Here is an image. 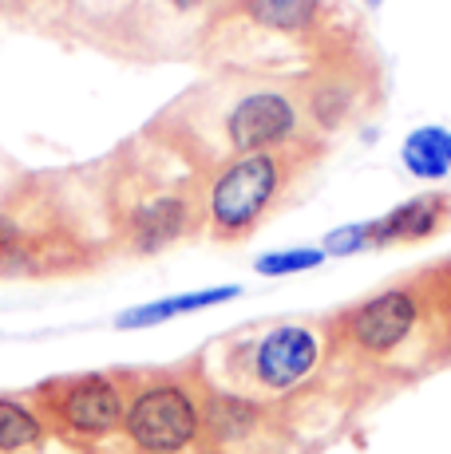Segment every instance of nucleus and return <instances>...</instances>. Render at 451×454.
Returning <instances> with one entry per match:
<instances>
[{
    "instance_id": "6ab92c4d",
    "label": "nucleus",
    "mask_w": 451,
    "mask_h": 454,
    "mask_svg": "<svg viewBox=\"0 0 451 454\" xmlns=\"http://www.w3.org/2000/svg\"><path fill=\"white\" fill-rule=\"evenodd\" d=\"M364 4H368V8H380V4H384V0H364Z\"/></svg>"
},
{
    "instance_id": "9d476101",
    "label": "nucleus",
    "mask_w": 451,
    "mask_h": 454,
    "mask_svg": "<svg viewBox=\"0 0 451 454\" xmlns=\"http://www.w3.org/2000/svg\"><path fill=\"white\" fill-rule=\"evenodd\" d=\"M400 162L412 178L444 182L451 174V130L439 123L412 127L400 143Z\"/></svg>"
},
{
    "instance_id": "9b49d317",
    "label": "nucleus",
    "mask_w": 451,
    "mask_h": 454,
    "mask_svg": "<svg viewBox=\"0 0 451 454\" xmlns=\"http://www.w3.org/2000/svg\"><path fill=\"white\" fill-rule=\"evenodd\" d=\"M48 442V423L24 399L0 395V454H28Z\"/></svg>"
},
{
    "instance_id": "f8f14e48",
    "label": "nucleus",
    "mask_w": 451,
    "mask_h": 454,
    "mask_svg": "<svg viewBox=\"0 0 451 454\" xmlns=\"http://www.w3.org/2000/svg\"><path fill=\"white\" fill-rule=\"evenodd\" d=\"M246 16L273 32H309L320 16V0H246Z\"/></svg>"
},
{
    "instance_id": "423d86ee",
    "label": "nucleus",
    "mask_w": 451,
    "mask_h": 454,
    "mask_svg": "<svg viewBox=\"0 0 451 454\" xmlns=\"http://www.w3.org/2000/svg\"><path fill=\"white\" fill-rule=\"evenodd\" d=\"M415 320H420V301L412 289H384L357 304L349 317V336L352 344L372 356L396 352L407 336H412Z\"/></svg>"
},
{
    "instance_id": "4468645a",
    "label": "nucleus",
    "mask_w": 451,
    "mask_h": 454,
    "mask_svg": "<svg viewBox=\"0 0 451 454\" xmlns=\"http://www.w3.org/2000/svg\"><path fill=\"white\" fill-rule=\"evenodd\" d=\"M325 265V249L320 246H293V249H273L262 253L254 261L257 277H293V273H309V269Z\"/></svg>"
},
{
    "instance_id": "f257e3e1",
    "label": "nucleus",
    "mask_w": 451,
    "mask_h": 454,
    "mask_svg": "<svg viewBox=\"0 0 451 454\" xmlns=\"http://www.w3.org/2000/svg\"><path fill=\"white\" fill-rule=\"evenodd\" d=\"M202 427V399L182 380H151L127 399L123 434L135 454H186Z\"/></svg>"
},
{
    "instance_id": "a211bd4d",
    "label": "nucleus",
    "mask_w": 451,
    "mask_h": 454,
    "mask_svg": "<svg viewBox=\"0 0 451 454\" xmlns=\"http://www.w3.org/2000/svg\"><path fill=\"white\" fill-rule=\"evenodd\" d=\"M170 4L182 8V12H190V8H198V4H202V0H170Z\"/></svg>"
},
{
    "instance_id": "f3484780",
    "label": "nucleus",
    "mask_w": 451,
    "mask_h": 454,
    "mask_svg": "<svg viewBox=\"0 0 451 454\" xmlns=\"http://www.w3.org/2000/svg\"><path fill=\"white\" fill-rule=\"evenodd\" d=\"M16 257H24V230L12 222V217L0 214V269L12 265Z\"/></svg>"
},
{
    "instance_id": "7ed1b4c3",
    "label": "nucleus",
    "mask_w": 451,
    "mask_h": 454,
    "mask_svg": "<svg viewBox=\"0 0 451 454\" xmlns=\"http://www.w3.org/2000/svg\"><path fill=\"white\" fill-rule=\"evenodd\" d=\"M285 182V166L277 154H238L230 166H222L210 186V230L222 241H238L262 222V214L273 206L277 190Z\"/></svg>"
},
{
    "instance_id": "f03ea898",
    "label": "nucleus",
    "mask_w": 451,
    "mask_h": 454,
    "mask_svg": "<svg viewBox=\"0 0 451 454\" xmlns=\"http://www.w3.org/2000/svg\"><path fill=\"white\" fill-rule=\"evenodd\" d=\"M36 403L56 423V431L72 434V439H88V442L123 431V419H127L123 383L107 372H83V375H64V380L40 383Z\"/></svg>"
},
{
    "instance_id": "39448f33",
    "label": "nucleus",
    "mask_w": 451,
    "mask_h": 454,
    "mask_svg": "<svg viewBox=\"0 0 451 454\" xmlns=\"http://www.w3.org/2000/svg\"><path fill=\"white\" fill-rule=\"evenodd\" d=\"M297 130V107L281 91H254L233 103L226 115V138L238 154H265L270 146H281Z\"/></svg>"
},
{
    "instance_id": "0eeeda50",
    "label": "nucleus",
    "mask_w": 451,
    "mask_h": 454,
    "mask_svg": "<svg viewBox=\"0 0 451 454\" xmlns=\"http://www.w3.org/2000/svg\"><path fill=\"white\" fill-rule=\"evenodd\" d=\"M447 214H451V198L447 194H415V198H407V202L392 206L388 214H380V217H372L368 222L372 249L431 238V233L444 230Z\"/></svg>"
},
{
    "instance_id": "2eb2a0df",
    "label": "nucleus",
    "mask_w": 451,
    "mask_h": 454,
    "mask_svg": "<svg viewBox=\"0 0 451 454\" xmlns=\"http://www.w3.org/2000/svg\"><path fill=\"white\" fill-rule=\"evenodd\" d=\"M320 249H325V257H352V253L372 249L368 222H344V225H336V230H328Z\"/></svg>"
},
{
    "instance_id": "1a4fd4ad",
    "label": "nucleus",
    "mask_w": 451,
    "mask_h": 454,
    "mask_svg": "<svg viewBox=\"0 0 451 454\" xmlns=\"http://www.w3.org/2000/svg\"><path fill=\"white\" fill-rule=\"evenodd\" d=\"M241 296V285H214V289H194V293H175V296H162V301H146L135 304V309H123L115 317L119 332H143L154 325H167V320L190 317V312H202V309H218V304H230Z\"/></svg>"
},
{
    "instance_id": "20e7f679",
    "label": "nucleus",
    "mask_w": 451,
    "mask_h": 454,
    "mask_svg": "<svg viewBox=\"0 0 451 454\" xmlns=\"http://www.w3.org/2000/svg\"><path fill=\"white\" fill-rule=\"evenodd\" d=\"M320 360V336L309 325H277L257 336L249 372L265 391H289L309 380Z\"/></svg>"
},
{
    "instance_id": "6e6552de",
    "label": "nucleus",
    "mask_w": 451,
    "mask_h": 454,
    "mask_svg": "<svg viewBox=\"0 0 451 454\" xmlns=\"http://www.w3.org/2000/svg\"><path fill=\"white\" fill-rule=\"evenodd\" d=\"M190 230V198L182 194H159L151 202L135 206L127 217V238L135 253H159L186 238Z\"/></svg>"
},
{
    "instance_id": "dca6fc26",
    "label": "nucleus",
    "mask_w": 451,
    "mask_h": 454,
    "mask_svg": "<svg viewBox=\"0 0 451 454\" xmlns=\"http://www.w3.org/2000/svg\"><path fill=\"white\" fill-rule=\"evenodd\" d=\"M349 103H352V95L344 91L341 83L317 87V95H313V119H317L320 127H336L344 119V111H349Z\"/></svg>"
},
{
    "instance_id": "ddd939ff",
    "label": "nucleus",
    "mask_w": 451,
    "mask_h": 454,
    "mask_svg": "<svg viewBox=\"0 0 451 454\" xmlns=\"http://www.w3.org/2000/svg\"><path fill=\"white\" fill-rule=\"evenodd\" d=\"M257 411H262V407L249 403V399H238V395H214L210 403L202 407L214 439H222V442L246 439V434L254 431V423H257Z\"/></svg>"
}]
</instances>
